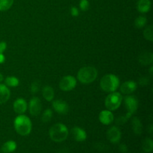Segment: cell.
<instances>
[{"label":"cell","mask_w":153,"mask_h":153,"mask_svg":"<svg viewBox=\"0 0 153 153\" xmlns=\"http://www.w3.org/2000/svg\"><path fill=\"white\" fill-rule=\"evenodd\" d=\"M69 131L67 127L62 123H56L49 129V137L53 141L62 142L67 139Z\"/></svg>","instance_id":"6da1fadb"},{"label":"cell","mask_w":153,"mask_h":153,"mask_svg":"<svg viewBox=\"0 0 153 153\" xmlns=\"http://www.w3.org/2000/svg\"><path fill=\"white\" fill-rule=\"evenodd\" d=\"M14 128L16 132L22 136H26L31 131V123L29 118L19 115L14 120Z\"/></svg>","instance_id":"7a4b0ae2"},{"label":"cell","mask_w":153,"mask_h":153,"mask_svg":"<svg viewBox=\"0 0 153 153\" xmlns=\"http://www.w3.org/2000/svg\"><path fill=\"white\" fill-rule=\"evenodd\" d=\"M97 70L94 67H85L79 70L78 73V79L82 84H91L97 77Z\"/></svg>","instance_id":"3957f363"},{"label":"cell","mask_w":153,"mask_h":153,"mask_svg":"<svg viewBox=\"0 0 153 153\" xmlns=\"http://www.w3.org/2000/svg\"><path fill=\"white\" fill-rule=\"evenodd\" d=\"M120 85L117 76L114 74H108L103 76L100 81V87L106 92H114Z\"/></svg>","instance_id":"277c9868"},{"label":"cell","mask_w":153,"mask_h":153,"mask_svg":"<svg viewBox=\"0 0 153 153\" xmlns=\"http://www.w3.org/2000/svg\"><path fill=\"white\" fill-rule=\"evenodd\" d=\"M123 101V97L120 93L111 92L105 99V104L109 111H115L120 106Z\"/></svg>","instance_id":"5b68a950"},{"label":"cell","mask_w":153,"mask_h":153,"mask_svg":"<svg viewBox=\"0 0 153 153\" xmlns=\"http://www.w3.org/2000/svg\"><path fill=\"white\" fill-rule=\"evenodd\" d=\"M125 105L127 108V114L125 115L127 119H129L138 108V100L134 96H128L125 98Z\"/></svg>","instance_id":"8992f818"},{"label":"cell","mask_w":153,"mask_h":153,"mask_svg":"<svg viewBox=\"0 0 153 153\" xmlns=\"http://www.w3.org/2000/svg\"><path fill=\"white\" fill-rule=\"evenodd\" d=\"M76 86V79L72 76H67L62 78L59 83L61 90L64 91H72Z\"/></svg>","instance_id":"52a82bcc"},{"label":"cell","mask_w":153,"mask_h":153,"mask_svg":"<svg viewBox=\"0 0 153 153\" xmlns=\"http://www.w3.org/2000/svg\"><path fill=\"white\" fill-rule=\"evenodd\" d=\"M42 109V103L40 99L33 97L29 102V111L32 116H37L40 114Z\"/></svg>","instance_id":"ba28073f"},{"label":"cell","mask_w":153,"mask_h":153,"mask_svg":"<svg viewBox=\"0 0 153 153\" xmlns=\"http://www.w3.org/2000/svg\"><path fill=\"white\" fill-rule=\"evenodd\" d=\"M107 138L111 143H117L121 138V132L116 126H112L107 131Z\"/></svg>","instance_id":"9c48e42d"},{"label":"cell","mask_w":153,"mask_h":153,"mask_svg":"<svg viewBox=\"0 0 153 153\" xmlns=\"http://www.w3.org/2000/svg\"><path fill=\"white\" fill-rule=\"evenodd\" d=\"M53 108L59 114H67L69 111V105L66 102L61 100H57L52 102Z\"/></svg>","instance_id":"30bf717a"},{"label":"cell","mask_w":153,"mask_h":153,"mask_svg":"<svg viewBox=\"0 0 153 153\" xmlns=\"http://www.w3.org/2000/svg\"><path fill=\"white\" fill-rule=\"evenodd\" d=\"M71 134L73 139L78 142L85 141L87 138V134L85 130L79 127H74L73 128H72Z\"/></svg>","instance_id":"8fae6325"},{"label":"cell","mask_w":153,"mask_h":153,"mask_svg":"<svg viewBox=\"0 0 153 153\" xmlns=\"http://www.w3.org/2000/svg\"><path fill=\"white\" fill-rule=\"evenodd\" d=\"M13 110L16 114H22L27 110V102L24 99H17L13 103Z\"/></svg>","instance_id":"7c38bea8"},{"label":"cell","mask_w":153,"mask_h":153,"mask_svg":"<svg viewBox=\"0 0 153 153\" xmlns=\"http://www.w3.org/2000/svg\"><path fill=\"white\" fill-rule=\"evenodd\" d=\"M137 89V84L134 81H127L120 87V91L123 94H130Z\"/></svg>","instance_id":"4fadbf2b"},{"label":"cell","mask_w":153,"mask_h":153,"mask_svg":"<svg viewBox=\"0 0 153 153\" xmlns=\"http://www.w3.org/2000/svg\"><path fill=\"white\" fill-rule=\"evenodd\" d=\"M100 121L104 125H109L114 120V115L111 112V111H102L100 112L99 116Z\"/></svg>","instance_id":"5bb4252c"},{"label":"cell","mask_w":153,"mask_h":153,"mask_svg":"<svg viewBox=\"0 0 153 153\" xmlns=\"http://www.w3.org/2000/svg\"><path fill=\"white\" fill-rule=\"evenodd\" d=\"M138 61L142 65H149L153 61V54L151 52H143L138 57Z\"/></svg>","instance_id":"9a60e30c"},{"label":"cell","mask_w":153,"mask_h":153,"mask_svg":"<svg viewBox=\"0 0 153 153\" xmlns=\"http://www.w3.org/2000/svg\"><path fill=\"white\" fill-rule=\"evenodd\" d=\"M10 96V90L4 85L0 84V105L5 103Z\"/></svg>","instance_id":"2e32d148"},{"label":"cell","mask_w":153,"mask_h":153,"mask_svg":"<svg viewBox=\"0 0 153 153\" xmlns=\"http://www.w3.org/2000/svg\"><path fill=\"white\" fill-rule=\"evenodd\" d=\"M137 8L140 13H147L151 8L150 0H138L137 3Z\"/></svg>","instance_id":"e0dca14e"},{"label":"cell","mask_w":153,"mask_h":153,"mask_svg":"<svg viewBox=\"0 0 153 153\" xmlns=\"http://www.w3.org/2000/svg\"><path fill=\"white\" fill-rule=\"evenodd\" d=\"M131 126H132L133 131L134 134L140 135L143 131V126L141 122L137 117H133L131 120Z\"/></svg>","instance_id":"ac0fdd59"},{"label":"cell","mask_w":153,"mask_h":153,"mask_svg":"<svg viewBox=\"0 0 153 153\" xmlns=\"http://www.w3.org/2000/svg\"><path fill=\"white\" fill-rule=\"evenodd\" d=\"M1 149L4 153L12 152L16 149V143L13 140H9L2 145Z\"/></svg>","instance_id":"d6986e66"},{"label":"cell","mask_w":153,"mask_h":153,"mask_svg":"<svg viewBox=\"0 0 153 153\" xmlns=\"http://www.w3.org/2000/svg\"><path fill=\"white\" fill-rule=\"evenodd\" d=\"M42 94H43V98L46 100H47L48 102H50L53 100L54 98V91L52 89V87L50 86H46L43 88V91H42Z\"/></svg>","instance_id":"ffe728a7"},{"label":"cell","mask_w":153,"mask_h":153,"mask_svg":"<svg viewBox=\"0 0 153 153\" xmlns=\"http://www.w3.org/2000/svg\"><path fill=\"white\" fill-rule=\"evenodd\" d=\"M143 149L146 152H152L153 149V141L151 138H146L142 143Z\"/></svg>","instance_id":"44dd1931"},{"label":"cell","mask_w":153,"mask_h":153,"mask_svg":"<svg viewBox=\"0 0 153 153\" xmlns=\"http://www.w3.org/2000/svg\"><path fill=\"white\" fill-rule=\"evenodd\" d=\"M13 0H0V11H5L10 8Z\"/></svg>","instance_id":"7402d4cb"},{"label":"cell","mask_w":153,"mask_h":153,"mask_svg":"<svg viewBox=\"0 0 153 153\" xmlns=\"http://www.w3.org/2000/svg\"><path fill=\"white\" fill-rule=\"evenodd\" d=\"M143 36L149 41L153 40V27L152 25H148L143 31Z\"/></svg>","instance_id":"603a6c76"},{"label":"cell","mask_w":153,"mask_h":153,"mask_svg":"<svg viewBox=\"0 0 153 153\" xmlns=\"http://www.w3.org/2000/svg\"><path fill=\"white\" fill-rule=\"evenodd\" d=\"M146 18L144 16H140L134 20V26L137 28H141L145 26L146 23Z\"/></svg>","instance_id":"cb8c5ba5"},{"label":"cell","mask_w":153,"mask_h":153,"mask_svg":"<svg viewBox=\"0 0 153 153\" xmlns=\"http://www.w3.org/2000/svg\"><path fill=\"white\" fill-rule=\"evenodd\" d=\"M19 79L13 76H9L5 79V84L8 87H16L19 85Z\"/></svg>","instance_id":"d4e9b609"},{"label":"cell","mask_w":153,"mask_h":153,"mask_svg":"<svg viewBox=\"0 0 153 153\" xmlns=\"http://www.w3.org/2000/svg\"><path fill=\"white\" fill-rule=\"evenodd\" d=\"M52 117V111L50 109H46L44 112H43V115H42V121L43 123H48L51 120Z\"/></svg>","instance_id":"484cf974"},{"label":"cell","mask_w":153,"mask_h":153,"mask_svg":"<svg viewBox=\"0 0 153 153\" xmlns=\"http://www.w3.org/2000/svg\"><path fill=\"white\" fill-rule=\"evenodd\" d=\"M79 7H80L81 10H83V11L88 10L90 7V3L88 0H81L80 2H79Z\"/></svg>","instance_id":"4316f807"},{"label":"cell","mask_w":153,"mask_h":153,"mask_svg":"<svg viewBox=\"0 0 153 153\" xmlns=\"http://www.w3.org/2000/svg\"><path fill=\"white\" fill-rule=\"evenodd\" d=\"M39 87H40V85H39L38 82H33V83L31 84V94H36V93L38 92Z\"/></svg>","instance_id":"83f0119b"},{"label":"cell","mask_w":153,"mask_h":153,"mask_svg":"<svg viewBox=\"0 0 153 153\" xmlns=\"http://www.w3.org/2000/svg\"><path fill=\"white\" fill-rule=\"evenodd\" d=\"M149 83V79L147 77H142L140 78L139 80V84L142 86H145V85H148Z\"/></svg>","instance_id":"f1b7e54d"},{"label":"cell","mask_w":153,"mask_h":153,"mask_svg":"<svg viewBox=\"0 0 153 153\" xmlns=\"http://www.w3.org/2000/svg\"><path fill=\"white\" fill-rule=\"evenodd\" d=\"M70 12H71V14L73 16H78L79 14V10H78V8L76 7H71V10H70Z\"/></svg>","instance_id":"f546056e"},{"label":"cell","mask_w":153,"mask_h":153,"mask_svg":"<svg viewBox=\"0 0 153 153\" xmlns=\"http://www.w3.org/2000/svg\"><path fill=\"white\" fill-rule=\"evenodd\" d=\"M119 150L122 153H127L128 152V147H127L126 144L122 143V144L119 146Z\"/></svg>","instance_id":"4dcf8cb0"},{"label":"cell","mask_w":153,"mask_h":153,"mask_svg":"<svg viewBox=\"0 0 153 153\" xmlns=\"http://www.w3.org/2000/svg\"><path fill=\"white\" fill-rule=\"evenodd\" d=\"M7 48V44L5 42H0V54L3 53Z\"/></svg>","instance_id":"1f68e13d"},{"label":"cell","mask_w":153,"mask_h":153,"mask_svg":"<svg viewBox=\"0 0 153 153\" xmlns=\"http://www.w3.org/2000/svg\"><path fill=\"white\" fill-rule=\"evenodd\" d=\"M4 61H5V57H4V55L2 53L0 54V64L4 63Z\"/></svg>","instance_id":"d6a6232c"},{"label":"cell","mask_w":153,"mask_h":153,"mask_svg":"<svg viewBox=\"0 0 153 153\" xmlns=\"http://www.w3.org/2000/svg\"><path fill=\"white\" fill-rule=\"evenodd\" d=\"M57 153H69V152H68V149H61V150H60L59 152H57Z\"/></svg>","instance_id":"836d02e7"},{"label":"cell","mask_w":153,"mask_h":153,"mask_svg":"<svg viewBox=\"0 0 153 153\" xmlns=\"http://www.w3.org/2000/svg\"><path fill=\"white\" fill-rule=\"evenodd\" d=\"M152 129H153L152 126L150 125L149 126V133H150V134H152Z\"/></svg>","instance_id":"e575fe53"},{"label":"cell","mask_w":153,"mask_h":153,"mask_svg":"<svg viewBox=\"0 0 153 153\" xmlns=\"http://www.w3.org/2000/svg\"><path fill=\"white\" fill-rule=\"evenodd\" d=\"M2 81H3V76L1 75V73H0V82H2Z\"/></svg>","instance_id":"d590c367"},{"label":"cell","mask_w":153,"mask_h":153,"mask_svg":"<svg viewBox=\"0 0 153 153\" xmlns=\"http://www.w3.org/2000/svg\"><path fill=\"white\" fill-rule=\"evenodd\" d=\"M152 69H153V67H151L150 70H150V75H151V76H152Z\"/></svg>","instance_id":"8d00e7d4"}]
</instances>
